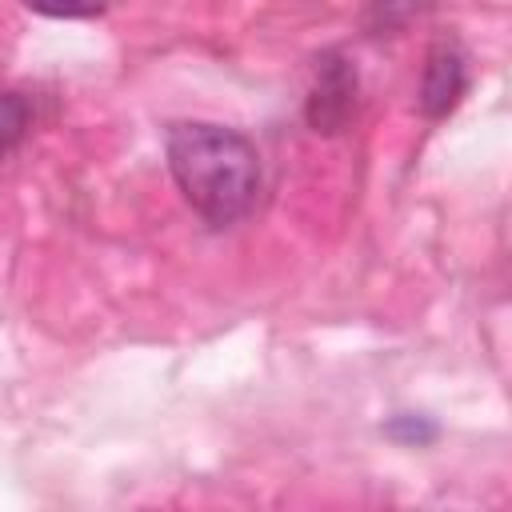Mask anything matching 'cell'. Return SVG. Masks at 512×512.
<instances>
[{"instance_id": "7", "label": "cell", "mask_w": 512, "mask_h": 512, "mask_svg": "<svg viewBox=\"0 0 512 512\" xmlns=\"http://www.w3.org/2000/svg\"><path fill=\"white\" fill-rule=\"evenodd\" d=\"M388 436L404 440V444H428V440H436V424H428L424 416H392Z\"/></svg>"}, {"instance_id": "1", "label": "cell", "mask_w": 512, "mask_h": 512, "mask_svg": "<svg viewBox=\"0 0 512 512\" xmlns=\"http://www.w3.org/2000/svg\"><path fill=\"white\" fill-rule=\"evenodd\" d=\"M168 168L184 200L212 224L240 220L260 192V156L256 148L224 124H172L168 128Z\"/></svg>"}, {"instance_id": "6", "label": "cell", "mask_w": 512, "mask_h": 512, "mask_svg": "<svg viewBox=\"0 0 512 512\" xmlns=\"http://www.w3.org/2000/svg\"><path fill=\"white\" fill-rule=\"evenodd\" d=\"M32 12L40 16H56V20H84L104 12V0H24Z\"/></svg>"}, {"instance_id": "4", "label": "cell", "mask_w": 512, "mask_h": 512, "mask_svg": "<svg viewBox=\"0 0 512 512\" xmlns=\"http://www.w3.org/2000/svg\"><path fill=\"white\" fill-rule=\"evenodd\" d=\"M28 124H32V112H28L24 96L0 92V160H8L20 148V140L28 136Z\"/></svg>"}, {"instance_id": "3", "label": "cell", "mask_w": 512, "mask_h": 512, "mask_svg": "<svg viewBox=\"0 0 512 512\" xmlns=\"http://www.w3.org/2000/svg\"><path fill=\"white\" fill-rule=\"evenodd\" d=\"M464 88H468L464 52L448 40L432 44V52L424 60V76H420V112L424 116H448L460 104Z\"/></svg>"}, {"instance_id": "5", "label": "cell", "mask_w": 512, "mask_h": 512, "mask_svg": "<svg viewBox=\"0 0 512 512\" xmlns=\"http://www.w3.org/2000/svg\"><path fill=\"white\" fill-rule=\"evenodd\" d=\"M432 0H368V28L372 32H392L404 28L412 16H420Z\"/></svg>"}, {"instance_id": "2", "label": "cell", "mask_w": 512, "mask_h": 512, "mask_svg": "<svg viewBox=\"0 0 512 512\" xmlns=\"http://www.w3.org/2000/svg\"><path fill=\"white\" fill-rule=\"evenodd\" d=\"M316 64L320 68L308 96V124L316 132H340L356 116V68L340 52H324Z\"/></svg>"}]
</instances>
